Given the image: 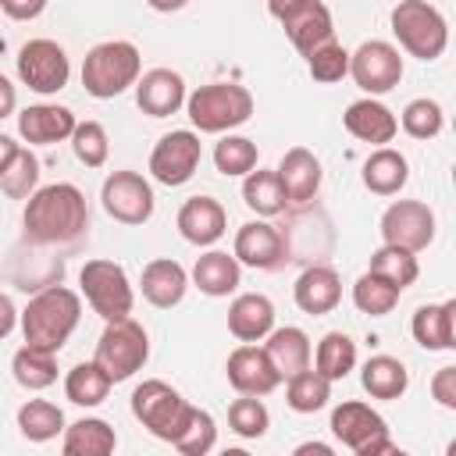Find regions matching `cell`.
Instances as JSON below:
<instances>
[{
  "label": "cell",
  "instance_id": "6da1fadb",
  "mask_svg": "<svg viewBox=\"0 0 456 456\" xmlns=\"http://www.w3.org/2000/svg\"><path fill=\"white\" fill-rule=\"evenodd\" d=\"M21 224H25V235L32 242H43V246L75 242L89 228V203H86L78 185L53 182V185H43L28 196Z\"/></svg>",
  "mask_w": 456,
  "mask_h": 456
},
{
  "label": "cell",
  "instance_id": "7a4b0ae2",
  "mask_svg": "<svg viewBox=\"0 0 456 456\" xmlns=\"http://www.w3.org/2000/svg\"><path fill=\"white\" fill-rule=\"evenodd\" d=\"M78 317H82L78 292H71L64 285H46L18 314V324H21V335H25L28 346H43V349L61 353V346L78 328Z\"/></svg>",
  "mask_w": 456,
  "mask_h": 456
},
{
  "label": "cell",
  "instance_id": "3957f363",
  "mask_svg": "<svg viewBox=\"0 0 456 456\" xmlns=\"http://www.w3.org/2000/svg\"><path fill=\"white\" fill-rule=\"evenodd\" d=\"M253 93L239 82H207L185 96V114L196 132L224 135L253 118Z\"/></svg>",
  "mask_w": 456,
  "mask_h": 456
},
{
  "label": "cell",
  "instance_id": "277c9868",
  "mask_svg": "<svg viewBox=\"0 0 456 456\" xmlns=\"http://www.w3.org/2000/svg\"><path fill=\"white\" fill-rule=\"evenodd\" d=\"M139 75H142V57L139 46L128 39H103L82 61V86L96 100L121 96L125 89L135 86Z\"/></svg>",
  "mask_w": 456,
  "mask_h": 456
},
{
  "label": "cell",
  "instance_id": "5b68a950",
  "mask_svg": "<svg viewBox=\"0 0 456 456\" xmlns=\"http://www.w3.org/2000/svg\"><path fill=\"white\" fill-rule=\"evenodd\" d=\"M388 21H392V36L399 39V46L417 61H438L449 46V25L442 11L428 0H399Z\"/></svg>",
  "mask_w": 456,
  "mask_h": 456
},
{
  "label": "cell",
  "instance_id": "8992f818",
  "mask_svg": "<svg viewBox=\"0 0 456 456\" xmlns=\"http://www.w3.org/2000/svg\"><path fill=\"white\" fill-rule=\"evenodd\" d=\"M93 360L107 370V378L114 385L128 381L150 360V335H146V328L139 321H132V314L118 317V321H107V328H103V335L96 342V356Z\"/></svg>",
  "mask_w": 456,
  "mask_h": 456
},
{
  "label": "cell",
  "instance_id": "52a82bcc",
  "mask_svg": "<svg viewBox=\"0 0 456 456\" xmlns=\"http://www.w3.org/2000/svg\"><path fill=\"white\" fill-rule=\"evenodd\" d=\"M78 285H82V296L93 306V314H100L103 321L128 317L132 306H135L132 281H128V274L118 260H107V256L86 260L82 271H78Z\"/></svg>",
  "mask_w": 456,
  "mask_h": 456
},
{
  "label": "cell",
  "instance_id": "ba28073f",
  "mask_svg": "<svg viewBox=\"0 0 456 456\" xmlns=\"http://www.w3.org/2000/svg\"><path fill=\"white\" fill-rule=\"evenodd\" d=\"M331 435L353 449L356 456H381V452H395V442L388 435V424L378 410H370L360 399H346L331 410Z\"/></svg>",
  "mask_w": 456,
  "mask_h": 456
},
{
  "label": "cell",
  "instance_id": "9c48e42d",
  "mask_svg": "<svg viewBox=\"0 0 456 456\" xmlns=\"http://www.w3.org/2000/svg\"><path fill=\"white\" fill-rule=\"evenodd\" d=\"M185 413H189V403L178 395V388H171L160 378H150L132 392V417L160 442H175Z\"/></svg>",
  "mask_w": 456,
  "mask_h": 456
},
{
  "label": "cell",
  "instance_id": "30bf717a",
  "mask_svg": "<svg viewBox=\"0 0 456 456\" xmlns=\"http://www.w3.org/2000/svg\"><path fill=\"white\" fill-rule=\"evenodd\" d=\"M18 78L39 93V96H53L68 86L71 78V61L64 53L61 43L53 39H28L21 50H18Z\"/></svg>",
  "mask_w": 456,
  "mask_h": 456
},
{
  "label": "cell",
  "instance_id": "8fae6325",
  "mask_svg": "<svg viewBox=\"0 0 456 456\" xmlns=\"http://www.w3.org/2000/svg\"><path fill=\"white\" fill-rule=\"evenodd\" d=\"M349 75L367 96H385L403 82V57L399 46L385 39H367L349 53Z\"/></svg>",
  "mask_w": 456,
  "mask_h": 456
},
{
  "label": "cell",
  "instance_id": "7c38bea8",
  "mask_svg": "<svg viewBox=\"0 0 456 456\" xmlns=\"http://www.w3.org/2000/svg\"><path fill=\"white\" fill-rule=\"evenodd\" d=\"M200 160H203L200 135L192 128H175V132L157 139V146L150 153V175H153V182L175 189V185H185L196 175Z\"/></svg>",
  "mask_w": 456,
  "mask_h": 456
},
{
  "label": "cell",
  "instance_id": "4fadbf2b",
  "mask_svg": "<svg viewBox=\"0 0 456 456\" xmlns=\"http://www.w3.org/2000/svg\"><path fill=\"white\" fill-rule=\"evenodd\" d=\"M103 210L121 224H146L153 217V185L139 171H110L100 189Z\"/></svg>",
  "mask_w": 456,
  "mask_h": 456
},
{
  "label": "cell",
  "instance_id": "5bb4252c",
  "mask_svg": "<svg viewBox=\"0 0 456 456\" xmlns=\"http://www.w3.org/2000/svg\"><path fill=\"white\" fill-rule=\"evenodd\" d=\"M381 239L410 253L428 249L435 242V210L424 200H395L381 214Z\"/></svg>",
  "mask_w": 456,
  "mask_h": 456
},
{
  "label": "cell",
  "instance_id": "9a60e30c",
  "mask_svg": "<svg viewBox=\"0 0 456 456\" xmlns=\"http://www.w3.org/2000/svg\"><path fill=\"white\" fill-rule=\"evenodd\" d=\"M224 374H228V385L239 392V395H267L281 385V374L278 367L271 363L267 349L256 346V342H242L232 349L228 363H224Z\"/></svg>",
  "mask_w": 456,
  "mask_h": 456
},
{
  "label": "cell",
  "instance_id": "2e32d148",
  "mask_svg": "<svg viewBox=\"0 0 456 456\" xmlns=\"http://www.w3.org/2000/svg\"><path fill=\"white\" fill-rule=\"evenodd\" d=\"M278 21L303 57L314 46H321L324 39H335V21H331V11L324 7V0H296L289 11L278 14Z\"/></svg>",
  "mask_w": 456,
  "mask_h": 456
},
{
  "label": "cell",
  "instance_id": "e0dca14e",
  "mask_svg": "<svg viewBox=\"0 0 456 456\" xmlns=\"http://www.w3.org/2000/svg\"><path fill=\"white\" fill-rule=\"evenodd\" d=\"M185 78L171 68H150L135 78V103L150 118H167L185 107Z\"/></svg>",
  "mask_w": 456,
  "mask_h": 456
},
{
  "label": "cell",
  "instance_id": "ac0fdd59",
  "mask_svg": "<svg viewBox=\"0 0 456 456\" xmlns=\"http://www.w3.org/2000/svg\"><path fill=\"white\" fill-rule=\"evenodd\" d=\"M274 171H278V182H281V189H285V203H289V207H306V203H314V196H317V189H321V178H324L321 160L314 157V150H306V146L285 150V157H281V164H278Z\"/></svg>",
  "mask_w": 456,
  "mask_h": 456
},
{
  "label": "cell",
  "instance_id": "d6986e66",
  "mask_svg": "<svg viewBox=\"0 0 456 456\" xmlns=\"http://www.w3.org/2000/svg\"><path fill=\"white\" fill-rule=\"evenodd\" d=\"M232 256L246 267H256V271H271L285 260V239L274 224L267 221H246L239 232H235V246H232Z\"/></svg>",
  "mask_w": 456,
  "mask_h": 456
},
{
  "label": "cell",
  "instance_id": "ffe728a7",
  "mask_svg": "<svg viewBox=\"0 0 456 456\" xmlns=\"http://www.w3.org/2000/svg\"><path fill=\"white\" fill-rule=\"evenodd\" d=\"M75 121L78 118L61 103H32L18 114V135L28 146H53V142L71 139Z\"/></svg>",
  "mask_w": 456,
  "mask_h": 456
},
{
  "label": "cell",
  "instance_id": "44dd1931",
  "mask_svg": "<svg viewBox=\"0 0 456 456\" xmlns=\"http://www.w3.org/2000/svg\"><path fill=\"white\" fill-rule=\"evenodd\" d=\"M292 299L303 314L310 317H321V314H331L338 303H342V278L335 267L328 264H310L296 285H292Z\"/></svg>",
  "mask_w": 456,
  "mask_h": 456
},
{
  "label": "cell",
  "instance_id": "7402d4cb",
  "mask_svg": "<svg viewBox=\"0 0 456 456\" xmlns=\"http://www.w3.org/2000/svg\"><path fill=\"white\" fill-rule=\"evenodd\" d=\"M342 125L353 139L360 142H370V146H385L395 139L399 132V118L374 96H363V100H353L342 114Z\"/></svg>",
  "mask_w": 456,
  "mask_h": 456
},
{
  "label": "cell",
  "instance_id": "603a6c76",
  "mask_svg": "<svg viewBox=\"0 0 456 456\" xmlns=\"http://www.w3.org/2000/svg\"><path fill=\"white\" fill-rule=\"evenodd\" d=\"M139 289H142V299L157 310H171L185 299V289H189V274L178 260L171 256H157L142 267V278H139Z\"/></svg>",
  "mask_w": 456,
  "mask_h": 456
},
{
  "label": "cell",
  "instance_id": "cb8c5ba5",
  "mask_svg": "<svg viewBox=\"0 0 456 456\" xmlns=\"http://www.w3.org/2000/svg\"><path fill=\"white\" fill-rule=\"evenodd\" d=\"M228 228V214L214 196H192L178 210V232L192 246H214Z\"/></svg>",
  "mask_w": 456,
  "mask_h": 456
},
{
  "label": "cell",
  "instance_id": "d4e9b609",
  "mask_svg": "<svg viewBox=\"0 0 456 456\" xmlns=\"http://www.w3.org/2000/svg\"><path fill=\"white\" fill-rule=\"evenodd\" d=\"M410 331H413L417 346H424L428 353L456 349V299L417 306V314L410 321Z\"/></svg>",
  "mask_w": 456,
  "mask_h": 456
},
{
  "label": "cell",
  "instance_id": "484cf974",
  "mask_svg": "<svg viewBox=\"0 0 456 456\" xmlns=\"http://www.w3.org/2000/svg\"><path fill=\"white\" fill-rule=\"evenodd\" d=\"M189 278H192V285H196L203 296L221 299V296H232V292L239 289V281H242V264H239L232 253H224V249H207L203 256H196Z\"/></svg>",
  "mask_w": 456,
  "mask_h": 456
},
{
  "label": "cell",
  "instance_id": "4316f807",
  "mask_svg": "<svg viewBox=\"0 0 456 456\" xmlns=\"http://www.w3.org/2000/svg\"><path fill=\"white\" fill-rule=\"evenodd\" d=\"M274 328V303L264 292H242L228 306V331L239 342H260Z\"/></svg>",
  "mask_w": 456,
  "mask_h": 456
},
{
  "label": "cell",
  "instance_id": "83f0119b",
  "mask_svg": "<svg viewBox=\"0 0 456 456\" xmlns=\"http://www.w3.org/2000/svg\"><path fill=\"white\" fill-rule=\"evenodd\" d=\"M363 185L374 192V196H399L410 182V164L399 150L392 146H378L367 160H363V171H360Z\"/></svg>",
  "mask_w": 456,
  "mask_h": 456
},
{
  "label": "cell",
  "instance_id": "f1b7e54d",
  "mask_svg": "<svg viewBox=\"0 0 456 456\" xmlns=\"http://www.w3.org/2000/svg\"><path fill=\"white\" fill-rule=\"evenodd\" d=\"M264 338H267V342H264V349H267L271 363L278 367L281 381H285L289 374H296V370L310 367V356H314V349H310V335H306L303 328H296V324H285V328H271Z\"/></svg>",
  "mask_w": 456,
  "mask_h": 456
},
{
  "label": "cell",
  "instance_id": "f546056e",
  "mask_svg": "<svg viewBox=\"0 0 456 456\" xmlns=\"http://www.w3.org/2000/svg\"><path fill=\"white\" fill-rule=\"evenodd\" d=\"M360 385L370 399H399L410 388V370L403 360L378 353L360 367Z\"/></svg>",
  "mask_w": 456,
  "mask_h": 456
},
{
  "label": "cell",
  "instance_id": "4dcf8cb0",
  "mask_svg": "<svg viewBox=\"0 0 456 456\" xmlns=\"http://www.w3.org/2000/svg\"><path fill=\"white\" fill-rule=\"evenodd\" d=\"M11 374L21 388L28 392H43L57 381V353L53 349H43V346H21L14 356H11Z\"/></svg>",
  "mask_w": 456,
  "mask_h": 456
},
{
  "label": "cell",
  "instance_id": "1f68e13d",
  "mask_svg": "<svg viewBox=\"0 0 456 456\" xmlns=\"http://www.w3.org/2000/svg\"><path fill=\"white\" fill-rule=\"evenodd\" d=\"M114 445H118V435L100 417L75 420L71 428H64V442H61L64 456H107L114 452Z\"/></svg>",
  "mask_w": 456,
  "mask_h": 456
},
{
  "label": "cell",
  "instance_id": "d6a6232c",
  "mask_svg": "<svg viewBox=\"0 0 456 456\" xmlns=\"http://www.w3.org/2000/svg\"><path fill=\"white\" fill-rule=\"evenodd\" d=\"M242 203H246L256 217H274V214H281L289 203H285V189H281V182H278V171L253 167L249 175H242Z\"/></svg>",
  "mask_w": 456,
  "mask_h": 456
},
{
  "label": "cell",
  "instance_id": "836d02e7",
  "mask_svg": "<svg viewBox=\"0 0 456 456\" xmlns=\"http://www.w3.org/2000/svg\"><path fill=\"white\" fill-rule=\"evenodd\" d=\"M110 378H107V370L96 363V360H82V363H75L68 374H64V395H68V403H75V406H100L103 399H107V392H110Z\"/></svg>",
  "mask_w": 456,
  "mask_h": 456
},
{
  "label": "cell",
  "instance_id": "e575fe53",
  "mask_svg": "<svg viewBox=\"0 0 456 456\" xmlns=\"http://www.w3.org/2000/svg\"><path fill=\"white\" fill-rule=\"evenodd\" d=\"M328 399H331V381L321 370L303 367V370L285 378V403L296 413H317L328 406Z\"/></svg>",
  "mask_w": 456,
  "mask_h": 456
},
{
  "label": "cell",
  "instance_id": "d590c367",
  "mask_svg": "<svg viewBox=\"0 0 456 456\" xmlns=\"http://www.w3.org/2000/svg\"><path fill=\"white\" fill-rule=\"evenodd\" d=\"M310 360H314V370H321L328 381H342L356 367V342L346 331H328L317 342V353Z\"/></svg>",
  "mask_w": 456,
  "mask_h": 456
},
{
  "label": "cell",
  "instance_id": "8d00e7d4",
  "mask_svg": "<svg viewBox=\"0 0 456 456\" xmlns=\"http://www.w3.org/2000/svg\"><path fill=\"white\" fill-rule=\"evenodd\" d=\"M18 431L28 442H50L64 431V410L50 399H28L18 406Z\"/></svg>",
  "mask_w": 456,
  "mask_h": 456
},
{
  "label": "cell",
  "instance_id": "74e56055",
  "mask_svg": "<svg viewBox=\"0 0 456 456\" xmlns=\"http://www.w3.org/2000/svg\"><path fill=\"white\" fill-rule=\"evenodd\" d=\"M367 271H374V274H381L385 281H392L395 289H410L413 281H417V274H420V264H417V253H410V249H399V246H378L374 253H370V264H367Z\"/></svg>",
  "mask_w": 456,
  "mask_h": 456
},
{
  "label": "cell",
  "instance_id": "f35d334b",
  "mask_svg": "<svg viewBox=\"0 0 456 456\" xmlns=\"http://www.w3.org/2000/svg\"><path fill=\"white\" fill-rule=\"evenodd\" d=\"M399 296H403V289H395L392 281H385V278L374 274V271L360 274L356 285H353V303H356V310L367 314V317H385V314H392L395 303H399Z\"/></svg>",
  "mask_w": 456,
  "mask_h": 456
},
{
  "label": "cell",
  "instance_id": "ab89813d",
  "mask_svg": "<svg viewBox=\"0 0 456 456\" xmlns=\"http://www.w3.org/2000/svg\"><path fill=\"white\" fill-rule=\"evenodd\" d=\"M214 442H217V424H214V417H210L207 410H200V406L189 403V413H185V420H182V431L175 435L171 445H175L182 456H203V452L214 449Z\"/></svg>",
  "mask_w": 456,
  "mask_h": 456
},
{
  "label": "cell",
  "instance_id": "60d3db41",
  "mask_svg": "<svg viewBox=\"0 0 456 456\" xmlns=\"http://www.w3.org/2000/svg\"><path fill=\"white\" fill-rule=\"evenodd\" d=\"M260 153H256V142L246 139V135H235L228 132L217 146H214V167L224 175V178H242L256 167Z\"/></svg>",
  "mask_w": 456,
  "mask_h": 456
},
{
  "label": "cell",
  "instance_id": "b9f144b4",
  "mask_svg": "<svg viewBox=\"0 0 456 456\" xmlns=\"http://www.w3.org/2000/svg\"><path fill=\"white\" fill-rule=\"evenodd\" d=\"M399 125H403V132L410 135V139H435L438 132H442V125H445V114H442V103L438 100H428V96H417V100H410L406 107H403V114H399Z\"/></svg>",
  "mask_w": 456,
  "mask_h": 456
},
{
  "label": "cell",
  "instance_id": "7bdbcfd3",
  "mask_svg": "<svg viewBox=\"0 0 456 456\" xmlns=\"http://www.w3.org/2000/svg\"><path fill=\"white\" fill-rule=\"evenodd\" d=\"M306 71H310L314 82H324V86L342 82L349 75V50L335 39H324L321 46H314L306 53Z\"/></svg>",
  "mask_w": 456,
  "mask_h": 456
},
{
  "label": "cell",
  "instance_id": "ee69618b",
  "mask_svg": "<svg viewBox=\"0 0 456 456\" xmlns=\"http://www.w3.org/2000/svg\"><path fill=\"white\" fill-rule=\"evenodd\" d=\"M228 428H232L239 438H264L267 428H271V413H267V406L260 403V395H239V399L228 406Z\"/></svg>",
  "mask_w": 456,
  "mask_h": 456
},
{
  "label": "cell",
  "instance_id": "f6af8a7d",
  "mask_svg": "<svg viewBox=\"0 0 456 456\" xmlns=\"http://www.w3.org/2000/svg\"><path fill=\"white\" fill-rule=\"evenodd\" d=\"M71 150H75V157H78L86 167H103V164H107V153H110L107 128H103L100 121H75Z\"/></svg>",
  "mask_w": 456,
  "mask_h": 456
},
{
  "label": "cell",
  "instance_id": "bcb514c9",
  "mask_svg": "<svg viewBox=\"0 0 456 456\" xmlns=\"http://www.w3.org/2000/svg\"><path fill=\"white\" fill-rule=\"evenodd\" d=\"M39 185V160L21 146L18 157L11 160V167L0 175V189L11 196V200H28Z\"/></svg>",
  "mask_w": 456,
  "mask_h": 456
},
{
  "label": "cell",
  "instance_id": "7dc6e473",
  "mask_svg": "<svg viewBox=\"0 0 456 456\" xmlns=\"http://www.w3.org/2000/svg\"><path fill=\"white\" fill-rule=\"evenodd\" d=\"M431 399L442 406V410H456V367L445 363L435 370L431 378Z\"/></svg>",
  "mask_w": 456,
  "mask_h": 456
},
{
  "label": "cell",
  "instance_id": "c3c4849f",
  "mask_svg": "<svg viewBox=\"0 0 456 456\" xmlns=\"http://www.w3.org/2000/svg\"><path fill=\"white\" fill-rule=\"evenodd\" d=\"M0 11L14 21H32L46 11V0H0Z\"/></svg>",
  "mask_w": 456,
  "mask_h": 456
},
{
  "label": "cell",
  "instance_id": "681fc988",
  "mask_svg": "<svg viewBox=\"0 0 456 456\" xmlns=\"http://www.w3.org/2000/svg\"><path fill=\"white\" fill-rule=\"evenodd\" d=\"M14 324H18V310H14L11 296H7V292H0V342L14 331Z\"/></svg>",
  "mask_w": 456,
  "mask_h": 456
},
{
  "label": "cell",
  "instance_id": "f907efd6",
  "mask_svg": "<svg viewBox=\"0 0 456 456\" xmlns=\"http://www.w3.org/2000/svg\"><path fill=\"white\" fill-rule=\"evenodd\" d=\"M14 107H18V89L11 86L7 75H0V121H4L7 114H14Z\"/></svg>",
  "mask_w": 456,
  "mask_h": 456
},
{
  "label": "cell",
  "instance_id": "816d5d0a",
  "mask_svg": "<svg viewBox=\"0 0 456 456\" xmlns=\"http://www.w3.org/2000/svg\"><path fill=\"white\" fill-rule=\"evenodd\" d=\"M18 150H21V142H14L11 135H4V132H0V175L11 167V160L18 157Z\"/></svg>",
  "mask_w": 456,
  "mask_h": 456
},
{
  "label": "cell",
  "instance_id": "f5cc1de1",
  "mask_svg": "<svg viewBox=\"0 0 456 456\" xmlns=\"http://www.w3.org/2000/svg\"><path fill=\"white\" fill-rule=\"evenodd\" d=\"M153 11H160V14H171V11H182L189 0H146Z\"/></svg>",
  "mask_w": 456,
  "mask_h": 456
},
{
  "label": "cell",
  "instance_id": "db71d44e",
  "mask_svg": "<svg viewBox=\"0 0 456 456\" xmlns=\"http://www.w3.org/2000/svg\"><path fill=\"white\" fill-rule=\"evenodd\" d=\"M306 452H321V456H331V449H328V445H321V442H303V445H296V456H306Z\"/></svg>",
  "mask_w": 456,
  "mask_h": 456
},
{
  "label": "cell",
  "instance_id": "11a10c76",
  "mask_svg": "<svg viewBox=\"0 0 456 456\" xmlns=\"http://www.w3.org/2000/svg\"><path fill=\"white\" fill-rule=\"evenodd\" d=\"M292 4H296V0H267V11L278 18V14H281V11H289Z\"/></svg>",
  "mask_w": 456,
  "mask_h": 456
}]
</instances>
